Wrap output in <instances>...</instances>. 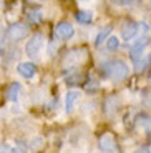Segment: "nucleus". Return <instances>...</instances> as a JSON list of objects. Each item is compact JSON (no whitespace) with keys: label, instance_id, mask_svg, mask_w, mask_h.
I'll return each instance as SVG.
<instances>
[{"label":"nucleus","instance_id":"18","mask_svg":"<svg viewBox=\"0 0 151 153\" xmlns=\"http://www.w3.org/2000/svg\"><path fill=\"white\" fill-rule=\"evenodd\" d=\"M111 2H115V4H120V5H123V2H125V0H111Z\"/></svg>","mask_w":151,"mask_h":153},{"label":"nucleus","instance_id":"7","mask_svg":"<svg viewBox=\"0 0 151 153\" xmlns=\"http://www.w3.org/2000/svg\"><path fill=\"white\" fill-rule=\"evenodd\" d=\"M136 33H138V23L131 22V20H126L123 23V28H121V37L125 40H131Z\"/></svg>","mask_w":151,"mask_h":153},{"label":"nucleus","instance_id":"9","mask_svg":"<svg viewBox=\"0 0 151 153\" xmlns=\"http://www.w3.org/2000/svg\"><path fill=\"white\" fill-rule=\"evenodd\" d=\"M20 92H22V85L13 82V83H10L5 88V97H7V100H10V102H15V100L19 98Z\"/></svg>","mask_w":151,"mask_h":153},{"label":"nucleus","instance_id":"11","mask_svg":"<svg viewBox=\"0 0 151 153\" xmlns=\"http://www.w3.org/2000/svg\"><path fill=\"white\" fill-rule=\"evenodd\" d=\"M150 62H151V53H146V55L143 53L136 60V72H144L150 65Z\"/></svg>","mask_w":151,"mask_h":153},{"label":"nucleus","instance_id":"5","mask_svg":"<svg viewBox=\"0 0 151 153\" xmlns=\"http://www.w3.org/2000/svg\"><path fill=\"white\" fill-rule=\"evenodd\" d=\"M98 145H100V150L105 152V153H113V152H116V148H118L116 140H115V137L111 133H103L101 137H100Z\"/></svg>","mask_w":151,"mask_h":153},{"label":"nucleus","instance_id":"1","mask_svg":"<svg viewBox=\"0 0 151 153\" xmlns=\"http://www.w3.org/2000/svg\"><path fill=\"white\" fill-rule=\"evenodd\" d=\"M43 45H45V37H43V33H33L32 38L25 45V53L30 58H37L40 55V52H42Z\"/></svg>","mask_w":151,"mask_h":153},{"label":"nucleus","instance_id":"12","mask_svg":"<svg viewBox=\"0 0 151 153\" xmlns=\"http://www.w3.org/2000/svg\"><path fill=\"white\" fill-rule=\"evenodd\" d=\"M78 97H80V93L75 92V90H73V92H68V93H67V103H65V105H67V111H68V113L73 110V105L76 103Z\"/></svg>","mask_w":151,"mask_h":153},{"label":"nucleus","instance_id":"22","mask_svg":"<svg viewBox=\"0 0 151 153\" xmlns=\"http://www.w3.org/2000/svg\"><path fill=\"white\" fill-rule=\"evenodd\" d=\"M38 2H42V0H38Z\"/></svg>","mask_w":151,"mask_h":153},{"label":"nucleus","instance_id":"10","mask_svg":"<svg viewBox=\"0 0 151 153\" xmlns=\"http://www.w3.org/2000/svg\"><path fill=\"white\" fill-rule=\"evenodd\" d=\"M146 45H148V38H141V42H138V43H136V45L131 48V58H133L135 62L138 60L141 55H143V50H144V47H146Z\"/></svg>","mask_w":151,"mask_h":153},{"label":"nucleus","instance_id":"17","mask_svg":"<svg viewBox=\"0 0 151 153\" xmlns=\"http://www.w3.org/2000/svg\"><path fill=\"white\" fill-rule=\"evenodd\" d=\"M12 153H25V152H23V150L20 148V146H15V148H13V152H12Z\"/></svg>","mask_w":151,"mask_h":153},{"label":"nucleus","instance_id":"2","mask_svg":"<svg viewBox=\"0 0 151 153\" xmlns=\"http://www.w3.org/2000/svg\"><path fill=\"white\" fill-rule=\"evenodd\" d=\"M110 78L113 82H121L128 76V65L123 60H115L110 63Z\"/></svg>","mask_w":151,"mask_h":153},{"label":"nucleus","instance_id":"3","mask_svg":"<svg viewBox=\"0 0 151 153\" xmlns=\"http://www.w3.org/2000/svg\"><path fill=\"white\" fill-rule=\"evenodd\" d=\"M28 35V27H27L25 23H13L10 25L5 33V38H7L8 42H19L22 38H25Z\"/></svg>","mask_w":151,"mask_h":153},{"label":"nucleus","instance_id":"21","mask_svg":"<svg viewBox=\"0 0 151 153\" xmlns=\"http://www.w3.org/2000/svg\"><path fill=\"white\" fill-rule=\"evenodd\" d=\"M0 55H2V47H0Z\"/></svg>","mask_w":151,"mask_h":153},{"label":"nucleus","instance_id":"19","mask_svg":"<svg viewBox=\"0 0 151 153\" xmlns=\"http://www.w3.org/2000/svg\"><path fill=\"white\" fill-rule=\"evenodd\" d=\"M138 153H150L148 150H141V152H138Z\"/></svg>","mask_w":151,"mask_h":153},{"label":"nucleus","instance_id":"16","mask_svg":"<svg viewBox=\"0 0 151 153\" xmlns=\"http://www.w3.org/2000/svg\"><path fill=\"white\" fill-rule=\"evenodd\" d=\"M30 145H32L30 146L32 150H40V148H42V145H43V140L40 137H37L35 140H32V142H30Z\"/></svg>","mask_w":151,"mask_h":153},{"label":"nucleus","instance_id":"6","mask_svg":"<svg viewBox=\"0 0 151 153\" xmlns=\"http://www.w3.org/2000/svg\"><path fill=\"white\" fill-rule=\"evenodd\" d=\"M73 33H75L73 25L68 23V22H60V23H57V27H55V35H57L58 38H70V37H73Z\"/></svg>","mask_w":151,"mask_h":153},{"label":"nucleus","instance_id":"14","mask_svg":"<svg viewBox=\"0 0 151 153\" xmlns=\"http://www.w3.org/2000/svg\"><path fill=\"white\" fill-rule=\"evenodd\" d=\"M110 37V28L106 27V28H103L101 32H100L98 35H96V40H95V45H101L103 42H105L106 38Z\"/></svg>","mask_w":151,"mask_h":153},{"label":"nucleus","instance_id":"4","mask_svg":"<svg viewBox=\"0 0 151 153\" xmlns=\"http://www.w3.org/2000/svg\"><path fill=\"white\" fill-rule=\"evenodd\" d=\"M88 57V52L85 48H75V50H70L67 53L63 60V65L65 67H75L78 63H83Z\"/></svg>","mask_w":151,"mask_h":153},{"label":"nucleus","instance_id":"15","mask_svg":"<svg viewBox=\"0 0 151 153\" xmlns=\"http://www.w3.org/2000/svg\"><path fill=\"white\" fill-rule=\"evenodd\" d=\"M106 47H108V50H116L120 47V40L116 37H108L106 38Z\"/></svg>","mask_w":151,"mask_h":153},{"label":"nucleus","instance_id":"20","mask_svg":"<svg viewBox=\"0 0 151 153\" xmlns=\"http://www.w3.org/2000/svg\"><path fill=\"white\" fill-rule=\"evenodd\" d=\"M148 4H150V7H151V0H148Z\"/></svg>","mask_w":151,"mask_h":153},{"label":"nucleus","instance_id":"13","mask_svg":"<svg viewBox=\"0 0 151 153\" xmlns=\"http://www.w3.org/2000/svg\"><path fill=\"white\" fill-rule=\"evenodd\" d=\"M76 19H78V22L81 23H90L91 20H93V13H91L90 10H81L76 13Z\"/></svg>","mask_w":151,"mask_h":153},{"label":"nucleus","instance_id":"8","mask_svg":"<svg viewBox=\"0 0 151 153\" xmlns=\"http://www.w3.org/2000/svg\"><path fill=\"white\" fill-rule=\"evenodd\" d=\"M17 72H19L23 78H32V76L37 73V67H35L32 62H22V63H19V67H17Z\"/></svg>","mask_w":151,"mask_h":153}]
</instances>
